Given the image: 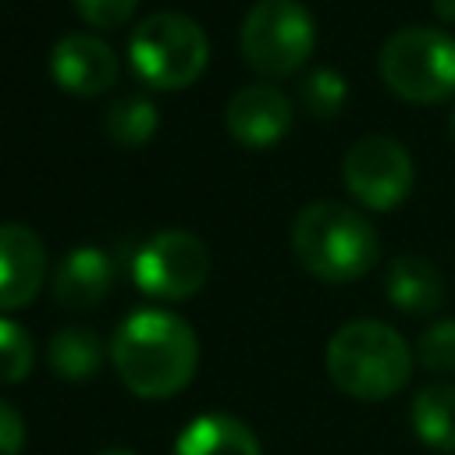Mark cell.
Segmentation results:
<instances>
[{
	"label": "cell",
	"instance_id": "cell-1",
	"mask_svg": "<svg viewBox=\"0 0 455 455\" xmlns=\"http://www.w3.org/2000/svg\"><path fill=\"white\" fill-rule=\"evenodd\" d=\"M110 359L132 395L167 398L192 380L199 341L181 316L167 309H135L114 331Z\"/></svg>",
	"mask_w": 455,
	"mask_h": 455
},
{
	"label": "cell",
	"instance_id": "cell-2",
	"mask_svg": "<svg viewBox=\"0 0 455 455\" xmlns=\"http://www.w3.org/2000/svg\"><path fill=\"white\" fill-rule=\"evenodd\" d=\"M291 252L313 277L341 284L363 277L377 263L380 238L359 210L320 199L299 210L291 224Z\"/></svg>",
	"mask_w": 455,
	"mask_h": 455
},
{
	"label": "cell",
	"instance_id": "cell-3",
	"mask_svg": "<svg viewBox=\"0 0 455 455\" xmlns=\"http://www.w3.org/2000/svg\"><path fill=\"white\" fill-rule=\"evenodd\" d=\"M327 373L345 395L380 402L405 387L412 352L395 327L380 320H348L327 341Z\"/></svg>",
	"mask_w": 455,
	"mask_h": 455
},
{
	"label": "cell",
	"instance_id": "cell-4",
	"mask_svg": "<svg viewBox=\"0 0 455 455\" xmlns=\"http://www.w3.org/2000/svg\"><path fill=\"white\" fill-rule=\"evenodd\" d=\"M135 75L153 89H185L199 78L210 57L206 32L181 11H153L128 36Z\"/></svg>",
	"mask_w": 455,
	"mask_h": 455
},
{
	"label": "cell",
	"instance_id": "cell-5",
	"mask_svg": "<svg viewBox=\"0 0 455 455\" xmlns=\"http://www.w3.org/2000/svg\"><path fill=\"white\" fill-rule=\"evenodd\" d=\"M384 85L409 103H437L455 92V36L430 25H405L380 46Z\"/></svg>",
	"mask_w": 455,
	"mask_h": 455
},
{
	"label": "cell",
	"instance_id": "cell-6",
	"mask_svg": "<svg viewBox=\"0 0 455 455\" xmlns=\"http://www.w3.org/2000/svg\"><path fill=\"white\" fill-rule=\"evenodd\" d=\"M245 60L263 75H291L316 43L313 14L302 0H256L238 32Z\"/></svg>",
	"mask_w": 455,
	"mask_h": 455
},
{
	"label": "cell",
	"instance_id": "cell-7",
	"mask_svg": "<svg viewBox=\"0 0 455 455\" xmlns=\"http://www.w3.org/2000/svg\"><path fill=\"white\" fill-rule=\"evenodd\" d=\"M210 249L185 228L149 235L132 256V281L153 299H188L206 284Z\"/></svg>",
	"mask_w": 455,
	"mask_h": 455
},
{
	"label": "cell",
	"instance_id": "cell-8",
	"mask_svg": "<svg viewBox=\"0 0 455 455\" xmlns=\"http://www.w3.org/2000/svg\"><path fill=\"white\" fill-rule=\"evenodd\" d=\"M345 188L370 210H395L416 178L409 149L391 135H363L341 160Z\"/></svg>",
	"mask_w": 455,
	"mask_h": 455
},
{
	"label": "cell",
	"instance_id": "cell-9",
	"mask_svg": "<svg viewBox=\"0 0 455 455\" xmlns=\"http://www.w3.org/2000/svg\"><path fill=\"white\" fill-rule=\"evenodd\" d=\"M224 124L242 146L267 149V146H274L288 135L291 100L277 85H267V82L242 85L224 107Z\"/></svg>",
	"mask_w": 455,
	"mask_h": 455
},
{
	"label": "cell",
	"instance_id": "cell-10",
	"mask_svg": "<svg viewBox=\"0 0 455 455\" xmlns=\"http://www.w3.org/2000/svg\"><path fill=\"white\" fill-rule=\"evenodd\" d=\"M50 75L75 96H100L117 78V57L100 36L68 32L50 46Z\"/></svg>",
	"mask_w": 455,
	"mask_h": 455
},
{
	"label": "cell",
	"instance_id": "cell-11",
	"mask_svg": "<svg viewBox=\"0 0 455 455\" xmlns=\"http://www.w3.org/2000/svg\"><path fill=\"white\" fill-rule=\"evenodd\" d=\"M46 277V249L28 224H0V313L21 309L36 299Z\"/></svg>",
	"mask_w": 455,
	"mask_h": 455
},
{
	"label": "cell",
	"instance_id": "cell-12",
	"mask_svg": "<svg viewBox=\"0 0 455 455\" xmlns=\"http://www.w3.org/2000/svg\"><path fill=\"white\" fill-rule=\"evenodd\" d=\"M114 284V263L100 245H75L53 270V299L64 309H92Z\"/></svg>",
	"mask_w": 455,
	"mask_h": 455
},
{
	"label": "cell",
	"instance_id": "cell-13",
	"mask_svg": "<svg viewBox=\"0 0 455 455\" xmlns=\"http://www.w3.org/2000/svg\"><path fill=\"white\" fill-rule=\"evenodd\" d=\"M384 295L391 299L395 309L409 316H427L444 302V277L430 259L402 252L384 270Z\"/></svg>",
	"mask_w": 455,
	"mask_h": 455
},
{
	"label": "cell",
	"instance_id": "cell-14",
	"mask_svg": "<svg viewBox=\"0 0 455 455\" xmlns=\"http://www.w3.org/2000/svg\"><path fill=\"white\" fill-rule=\"evenodd\" d=\"M174 455H263L256 434L228 416V412H210L192 419L174 444Z\"/></svg>",
	"mask_w": 455,
	"mask_h": 455
},
{
	"label": "cell",
	"instance_id": "cell-15",
	"mask_svg": "<svg viewBox=\"0 0 455 455\" xmlns=\"http://www.w3.org/2000/svg\"><path fill=\"white\" fill-rule=\"evenodd\" d=\"M416 437L434 451H455V384H427L409 409Z\"/></svg>",
	"mask_w": 455,
	"mask_h": 455
},
{
	"label": "cell",
	"instance_id": "cell-16",
	"mask_svg": "<svg viewBox=\"0 0 455 455\" xmlns=\"http://www.w3.org/2000/svg\"><path fill=\"white\" fill-rule=\"evenodd\" d=\"M46 363L64 380H89L103 363V345L89 327H60L46 345Z\"/></svg>",
	"mask_w": 455,
	"mask_h": 455
},
{
	"label": "cell",
	"instance_id": "cell-17",
	"mask_svg": "<svg viewBox=\"0 0 455 455\" xmlns=\"http://www.w3.org/2000/svg\"><path fill=\"white\" fill-rule=\"evenodd\" d=\"M103 128L117 146H146L156 132V107L146 96H121L110 103Z\"/></svg>",
	"mask_w": 455,
	"mask_h": 455
},
{
	"label": "cell",
	"instance_id": "cell-18",
	"mask_svg": "<svg viewBox=\"0 0 455 455\" xmlns=\"http://www.w3.org/2000/svg\"><path fill=\"white\" fill-rule=\"evenodd\" d=\"M32 338L21 323L0 316V384H18L32 370Z\"/></svg>",
	"mask_w": 455,
	"mask_h": 455
},
{
	"label": "cell",
	"instance_id": "cell-19",
	"mask_svg": "<svg viewBox=\"0 0 455 455\" xmlns=\"http://www.w3.org/2000/svg\"><path fill=\"white\" fill-rule=\"evenodd\" d=\"M345 96H348V85L334 68H316L302 82V107L313 117H334L345 107Z\"/></svg>",
	"mask_w": 455,
	"mask_h": 455
},
{
	"label": "cell",
	"instance_id": "cell-20",
	"mask_svg": "<svg viewBox=\"0 0 455 455\" xmlns=\"http://www.w3.org/2000/svg\"><path fill=\"white\" fill-rule=\"evenodd\" d=\"M416 355L434 373H455V320L430 323L416 341Z\"/></svg>",
	"mask_w": 455,
	"mask_h": 455
},
{
	"label": "cell",
	"instance_id": "cell-21",
	"mask_svg": "<svg viewBox=\"0 0 455 455\" xmlns=\"http://www.w3.org/2000/svg\"><path fill=\"white\" fill-rule=\"evenodd\" d=\"M139 0H75V11L92 25V28H114L132 18Z\"/></svg>",
	"mask_w": 455,
	"mask_h": 455
},
{
	"label": "cell",
	"instance_id": "cell-22",
	"mask_svg": "<svg viewBox=\"0 0 455 455\" xmlns=\"http://www.w3.org/2000/svg\"><path fill=\"white\" fill-rule=\"evenodd\" d=\"M25 448V419L21 412L0 398V455H21Z\"/></svg>",
	"mask_w": 455,
	"mask_h": 455
},
{
	"label": "cell",
	"instance_id": "cell-23",
	"mask_svg": "<svg viewBox=\"0 0 455 455\" xmlns=\"http://www.w3.org/2000/svg\"><path fill=\"white\" fill-rule=\"evenodd\" d=\"M430 7H434L444 21H455V0H430Z\"/></svg>",
	"mask_w": 455,
	"mask_h": 455
},
{
	"label": "cell",
	"instance_id": "cell-24",
	"mask_svg": "<svg viewBox=\"0 0 455 455\" xmlns=\"http://www.w3.org/2000/svg\"><path fill=\"white\" fill-rule=\"evenodd\" d=\"M100 455H135V451H124V448H110V451H100Z\"/></svg>",
	"mask_w": 455,
	"mask_h": 455
},
{
	"label": "cell",
	"instance_id": "cell-25",
	"mask_svg": "<svg viewBox=\"0 0 455 455\" xmlns=\"http://www.w3.org/2000/svg\"><path fill=\"white\" fill-rule=\"evenodd\" d=\"M451 132H455V110H451Z\"/></svg>",
	"mask_w": 455,
	"mask_h": 455
}]
</instances>
